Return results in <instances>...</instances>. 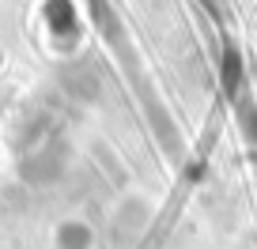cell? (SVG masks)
<instances>
[{
	"label": "cell",
	"instance_id": "cell-1",
	"mask_svg": "<svg viewBox=\"0 0 257 249\" xmlns=\"http://www.w3.org/2000/svg\"><path fill=\"white\" fill-rule=\"evenodd\" d=\"M95 245V230L83 219H64L57 226V249H91Z\"/></svg>",
	"mask_w": 257,
	"mask_h": 249
}]
</instances>
